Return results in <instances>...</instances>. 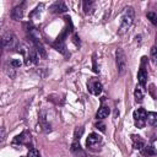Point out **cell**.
Instances as JSON below:
<instances>
[{"mask_svg":"<svg viewBox=\"0 0 157 157\" xmlns=\"http://www.w3.org/2000/svg\"><path fill=\"white\" fill-rule=\"evenodd\" d=\"M132 21H134V9L132 7H126L123 16H121V22H120V27H119L118 33L119 34L125 33L128 31V28L132 25Z\"/></svg>","mask_w":157,"mask_h":157,"instance_id":"6da1fadb","label":"cell"},{"mask_svg":"<svg viewBox=\"0 0 157 157\" xmlns=\"http://www.w3.org/2000/svg\"><path fill=\"white\" fill-rule=\"evenodd\" d=\"M115 59H117V67H118V72L120 75H123L126 70V59H125V54L121 49H117L115 52Z\"/></svg>","mask_w":157,"mask_h":157,"instance_id":"7a4b0ae2","label":"cell"},{"mask_svg":"<svg viewBox=\"0 0 157 157\" xmlns=\"http://www.w3.org/2000/svg\"><path fill=\"white\" fill-rule=\"evenodd\" d=\"M134 120L137 128H144L147 120V113L144 108H139L134 112Z\"/></svg>","mask_w":157,"mask_h":157,"instance_id":"3957f363","label":"cell"},{"mask_svg":"<svg viewBox=\"0 0 157 157\" xmlns=\"http://www.w3.org/2000/svg\"><path fill=\"white\" fill-rule=\"evenodd\" d=\"M16 37L12 33H7L2 37V44L5 48H13L16 45Z\"/></svg>","mask_w":157,"mask_h":157,"instance_id":"277c9868","label":"cell"},{"mask_svg":"<svg viewBox=\"0 0 157 157\" xmlns=\"http://www.w3.org/2000/svg\"><path fill=\"white\" fill-rule=\"evenodd\" d=\"M88 90H90V92H91L92 94L98 96V94H101V92H102V90H103V86H102V83H101L99 81L93 80V81L88 85Z\"/></svg>","mask_w":157,"mask_h":157,"instance_id":"5b68a950","label":"cell"},{"mask_svg":"<svg viewBox=\"0 0 157 157\" xmlns=\"http://www.w3.org/2000/svg\"><path fill=\"white\" fill-rule=\"evenodd\" d=\"M29 141H31V134H29L27 130H25L22 134L17 135V136L15 137L13 144H25V145H27Z\"/></svg>","mask_w":157,"mask_h":157,"instance_id":"8992f818","label":"cell"},{"mask_svg":"<svg viewBox=\"0 0 157 157\" xmlns=\"http://www.w3.org/2000/svg\"><path fill=\"white\" fill-rule=\"evenodd\" d=\"M101 141H102V137H101L98 134L92 132V134L88 135V137H87V140H86V145H87V147H93V146H96L97 144H99Z\"/></svg>","mask_w":157,"mask_h":157,"instance_id":"52a82bcc","label":"cell"},{"mask_svg":"<svg viewBox=\"0 0 157 157\" xmlns=\"http://www.w3.org/2000/svg\"><path fill=\"white\" fill-rule=\"evenodd\" d=\"M23 6H25V4H21V5H18V6L13 7V10H12V12H11V17H12L13 20L18 21V20L22 18V16H23Z\"/></svg>","mask_w":157,"mask_h":157,"instance_id":"ba28073f","label":"cell"},{"mask_svg":"<svg viewBox=\"0 0 157 157\" xmlns=\"http://www.w3.org/2000/svg\"><path fill=\"white\" fill-rule=\"evenodd\" d=\"M131 140H132V146H134V148H136V150H142V148L145 147V141H144L140 136H137V135H131Z\"/></svg>","mask_w":157,"mask_h":157,"instance_id":"9c48e42d","label":"cell"},{"mask_svg":"<svg viewBox=\"0 0 157 157\" xmlns=\"http://www.w3.org/2000/svg\"><path fill=\"white\" fill-rule=\"evenodd\" d=\"M50 10H52L53 12H55V13H63V12H65L67 9H66V6H65L64 2H55V4H53V5L50 6Z\"/></svg>","mask_w":157,"mask_h":157,"instance_id":"30bf717a","label":"cell"},{"mask_svg":"<svg viewBox=\"0 0 157 157\" xmlns=\"http://www.w3.org/2000/svg\"><path fill=\"white\" fill-rule=\"evenodd\" d=\"M146 78H147V72H146V70H145L144 67H141V69L139 70V72H137V80H139V83H140L141 86H145V83H146Z\"/></svg>","mask_w":157,"mask_h":157,"instance_id":"8fae6325","label":"cell"},{"mask_svg":"<svg viewBox=\"0 0 157 157\" xmlns=\"http://www.w3.org/2000/svg\"><path fill=\"white\" fill-rule=\"evenodd\" d=\"M108 114H109V108L108 107H101L98 109V112L96 113V118L97 119H104L108 117Z\"/></svg>","mask_w":157,"mask_h":157,"instance_id":"7c38bea8","label":"cell"},{"mask_svg":"<svg viewBox=\"0 0 157 157\" xmlns=\"http://www.w3.org/2000/svg\"><path fill=\"white\" fill-rule=\"evenodd\" d=\"M37 59H38L37 53L33 52V50H29V53H28V55H27V59H26V64H27V65L36 64V63H37Z\"/></svg>","mask_w":157,"mask_h":157,"instance_id":"4fadbf2b","label":"cell"},{"mask_svg":"<svg viewBox=\"0 0 157 157\" xmlns=\"http://www.w3.org/2000/svg\"><path fill=\"white\" fill-rule=\"evenodd\" d=\"M146 121H147L150 125L157 128V113H155V112L147 113V120H146Z\"/></svg>","mask_w":157,"mask_h":157,"instance_id":"5bb4252c","label":"cell"},{"mask_svg":"<svg viewBox=\"0 0 157 157\" xmlns=\"http://www.w3.org/2000/svg\"><path fill=\"white\" fill-rule=\"evenodd\" d=\"M134 96H135V101H136L137 103H141V102H142V99H144V93H142L141 87H136V88H135Z\"/></svg>","mask_w":157,"mask_h":157,"instance_id":"9a60e30c","label":"cell"},{"mask_svg":"<svg viewBox=\"0 0 157 157\" xmlns=\"http://www.w3.org/2000/svg\"><path fill=\"white\" fill-rule=\"evenodd\" d=\"M71 151H72V152H75L76 155L81 153V155H82V157L85 156V153H83V152H82V150H81V146H80V142H78V141H74V142H72V145H71Z\"/></svg>","mask_w":157,"mask_h":157,"instance_id":"2e32d148","label":"cell"},{"mask_svg":"<svg viewBox=\"0 0 157 157\" xmlns=\"http://www.w3.org/2000/svg\"><path fill=\"white\" fill-rule=\"evenodd\" d=\"M142 153L146 156H155L156 155V150L152 146H145L142 148Z\"/></svg>","mask_w":157,"mask_h":157,"instance_id":"e0dca14e","label":"cell"},{"mask_svg":"<svg viewBox=\"0 0 157 157\" xmlns=\"http://www.w3.org/2000/svg\"><path fill=\"white\" fill-rule=\"evenodd\" d=\"M92 6H93V1H87V0H85L83 1V10H85V12L86 13H88V12H91L92 11Z\"/></svg>","mask_w":157,"mask_h":157,"instance_id":"ac0fdd59","label":"cell"},{"mask_svg":"<svg viewBox=\"0 0 157 157\" xmlns=\"http://www.w3.org/2000/svg\"><path fill=\"white\" fill-rule=\"evenodd\" d=\"M82 134H83V128H82V126L76 128V129H75V132H74V139H75V141L80 140V137L82 136Z\"/></svg>","mask_w":157,"mask_h":157,"instance_id":"d6986e66","label":"cell"},{"mask_svg":"<svg viewBox=\"0 0 157 157\" xmlns=\"http://www.w3.org/2000/svg\"><path fill=\"white\" fill-rule=\"evenodd\" d=\"M147 18L151 21V23L152 25H155V26H157V15L155 13V12H152V11H150V12H147Z\"/></svg>","mask_w":157,"mask_h":157,"instance_id":"ffe728a7","label":"cell"},{"mask_svg":"<svg viewBox=\"0 0 157 157\" xmlns=\"http://www.w3.org/2000/svg\"><path fill=\"white\" fill-rule=\"evenodd\" d=\"M151 61L155 65H157V47L151 48Z\"/></svg>","mask_w":157,"mask_h":157,"instance_id":"44dd1931","label":"cell"},{"mask_svg":"<svg viewBox=\"0 0 157 157\" xmlns=\"http://www.w3.org/2000/svg\"><path fill=\"white\" fill-rule=\"evenodd\" d=\"M27 157H40V153H39L38 150L31 148V150L28 151V153H27Z\"/></svg>","mask_w":157,"mask_h":157,"instance_id":"7402d4cb","label":"cell"},{"mask_svg":"<svg viewBox=\"0 0 157 157\" xmlns=\"http://www.w3.org/2000/svg\"><path fill=\"white\" fill-rule=\"evenodd\" d=\"M11 65H12L13 67H20V66H21V61L17 60V59H13V60H11Z\"/></svg>","mask_w":157,"mask_h":157,"instance_id":"603a6c76","label":"cell"},{"mask_svg":"<svg viewBox=\"0 0 157 157\" xmlns=\"http://www.w3.org/2000/svg\"><path fill=\"white\" fill-rule=\"evenodd\" d=\"M96 126H97L101 131H104V130H105V125H104L103 123H97V124H96Z\"/></svg>","mask_w":157,"mask_h":157,"instance_id":"cb8c5ba5","label":"cell"},{"mask_svg":"<svg viewBox=\"0 0 157 157\" xmlns=\"http://www.w3.org/2000/svg\"><path fill=\"white\" fill-rule=\"evenodd\" d=\"M77 39H78V37L75 34V36H74V42H75V44H76V45H77V44H80V40H77Z\"/></svg>","mask_w":157,"mask_h":157,"instance_id":"d4e9b609","label":"cell"}]
</instances>
